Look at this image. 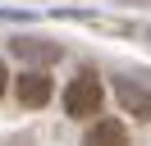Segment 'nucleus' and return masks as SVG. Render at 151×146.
Listing matches in <instances>:
<instances>
[{
    "label": "nucleus",
    "instance_id": "5",
    "mask_svg": "<svg viewBox=\"0 0 151 146\" xmlns=\"http://www.w3.org/2000/svg\"><path fill=\"white\" fill-rule=\"evenodd\" d=\"M14 46H19V55H37V59H55V46H32V41H14Z\"/></svg>",
    "mask_w": 151,
    "mask_h": 146
},
{
    "label": "nucleus",
    "instance_id": "2",
    "mask_svg": "<svg viewBox=\"0 0 151 146\" xmlns=\"http://www.w3.org/2000/svg\"><path fill=\"white\" fill-rule=\"evenodd\" d=\"M50 91H55V87H50L46 73H23V78H19V100H23V105H32V110L46 105Z\"/></svg>",
    "mask_w": 151,
    "mask_h": 146
},
{
    "label": "nucleus",
    "instance_id": "3",
    "mask_svg": "<svg viewBox=\"0 0 151 146\" xmlns=\"http://www.w3.org/2000/svg\"><path fill=\"white\" fill-rule=\"evenodd\" d=\"M87 146H128V128L119 119H101V123L87 132Z\"/></svg>",
    "mask_w": 151,
    "mask_h": 146
},
{
    "label": "nucleus",
    "instance_id": "4",
    "mask_svg": "<svg viewBox=\"0 0 151 146\" xmlns=\"http://www.w3.org/2000/svg\"><path fill=\"white\" fill-rule=\"evenodd\" d=\"M119 96H124V105H128V110H137V119H147V96H142V91H133V82H124Z\"/></svg>",
    "mask_w": 151,
    "mask_h": 146
},
{
    "label": "nucleus",
    "instance_id": "6",
    "mask_svg": "<svg viewBox=\"0 0 151 146\" xmlns=\"http://www.w3.org/2000/svg\"><path fill=\"white\" fill-rule=\"evenodd\" d=\"M0 91H5V64H0Z\"/></svg>",
    "mask_w": 151,
    "mask_h": 146
},
{
    "label": "nucleus",
    "instance_id": "1",
    "mask_svg": "<svg viewBox=\"0 0 151 146\" xmlns=\"http://www.w3.org/2000/svg\"><path fill=\"white\" fill-rule=\"evenodd\" d=\"M101 100H105V87H101L96 73H78V78L69 82V91H64V110L73 119H92L96 110H101Z\"/></svg>",
    "mask_w": 151,
    "mask_h": 146
}]
</instances>
